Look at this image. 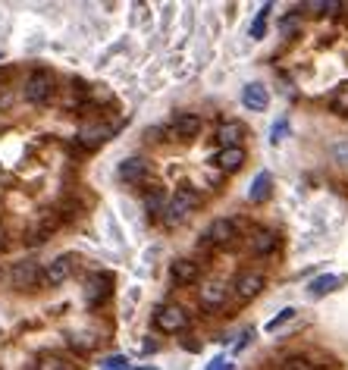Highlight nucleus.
Instances as JSON below:
<instances>
[{
    "instance_id": "nucleus-1",
    "label": "nucleus",
    "mask_w": 348,
    "mask_h": 370,
    "mask_svg": "<svg viewBox=\"0 0 348 370\" xmlns=\"http://www.w3.org/2000/svg\"><path fill=\"white\" fill-rule=\"evenodd\" d=\"M201 207V195L191 188V185H182V188H176V195L170 198V204H166V226H179L182 220H188V213H195Z\"/></svg>"
},
{
    "instance_id": "nucleus-2",
    "label": "nucleus",
    "mask_w": 348,
    "mask_h": 370,
    "mask_svg": "<svg viewBox=\"0 0 348 370\" xmlns=\"http://www.w3.org/2000/svg\"><path fill=\"white\" fill-rule=\"evenodd\" d=\"M154 327H157L160 333H166V336H176V333H182V329L188 327V314H185V308H179V304H164V308H157V314H154Z\"/></svg>"
},
{
    "instance_id": "nucleus-3",
    "label": "nucleus",
    "mask_w": 348,
    "mask_h": 370,
    "mask_svg": "<svg viewBox=\"0 0 348 370\" xmlns=\"http://www.w3.org/2000/svg\"><path fill=\"white\" fill-rule=\"evenodd\" d=\"M54 95V76L48 69H35L26 82V101L28 104H48Z\"/></svg>"
},
{
    "instance_id": "nucleus-4",
    "label": "nucleus",
    "mask_w": 348,
    "mask_h": 370,
    "mask_svg": "<svg viewBox=\"0 0 348 370\" xmlns=\"http://www.w3.org/2000/svg\"><path fill=\"white\" fill-rule=\"evenodd\" d=\"M232 289H235V298H239V302H251V298H258V295L264 292V273H258V270H242V273L235 276V282H232Z\"/></svg>"
},
{
    "instance_id": "nucleus-5",
    "label": "nucleus",
    "mask_w": 348,
    "mask_h": 370,
    "mask_svg": "<svg viewBox=\"0 0 348 370\" xmlns=\"http://www.w3.org/2000/svg\"><path fill=\"white\" fill-rule=\"evenodd\" d=\"M10 282H13V289H35L38 282H41V267L35 261H16L13 267H10Z\"/></svg>"
},
{
    "instance_id": "nucleus-6",
    "label": "nucleus",
    "mask_w": 348,
    "mask_h": 370,
    "mask_svg": "<svg viewBox=\"0 0 348 370\" xmlns=\"http://www.w3.org/2000/svg\"><path fill=\"white\" fill-rule=\"evenodd\" d=\"M110 292H113V276L110 273H91L88 282H85V302H88L91 308L107 302Z\"/></svg>"
},
{
    "instance_id": "nucleus-7",
    "label": "nucleus",
    "mask_w": 348,
    "mask_h": 370,
    "mask_svg": "<svg viewBox=\"0 0 348 370\" xmlns=\"http://www.w3.org/2000/svg\"><path fill=\"white\" fill-rule=\"evenodd\" d=\"M69 273H72V257H69V254H60V257H54V261L44 267L41 280L48 282V286H63V282L69 280Z\"/></svg>"
},
{
    "instance_id": "nucleus-8",
    "label": "nucleus",
    "mask_w": 348,
    "mask_h": 370,
    "mask_svg": "<svg viewBox=\"0 0 348 370\" xmlns=\"http://www.w3.org/2000/svg\"><path fill=\"white\" fill-rule=\"evenodd\" d=\"M198 302H201V308L204 311H220L226 304V286L223 282H217V280L204 282L201 292H198Z\"/></svg>"
},
{
    "instance_id": "nucleus-9",
    "label": "nucleus",
    "mask_w": 348,
    "mask_h": 370,
    "mask_svg": "<svg viewBox=\"0 0 348 370\" xmlns=\"http://www.w3.org/2000/svg\"><path fill=\"white\" fill-rule=\"evenodd\" d=\"M235 223L232 220H226V217H220V220H213L211 226H207V233H204V239L211 242V245H229L232 239H235Z\"/></svg>"
},
{
    "instance_id": "nucleus-10",
    "label": "nucleus",
    "mask_w": 348,
    "mask_h": 370,
    "mask_svg": "<svg viewBox=\"0 0 348 370\" xmlns=\"http://www.w3.org/2000/svg\"><path fill=\"white\" fill-rule=\"evenodd\" d=\"M116 126H107V123H95V126H82V132H79V142L85 144V148H101L107 138H113Z\"/></svg>"
},
{
    "instance_id": "nucleus-11",
    "label": "nucleus",
    "mask_w": 348,
    "mask_h": 370,
    "mask_svg": "<svg viewBox=\"0 0 348 370\" xmlns=\"http://www.w3.org/2000/svg\"><path fill=\"white\" fill-rule=\"evenodd\" d=\"M270 195H273V176L267 170H260L258 176H254L251 188H248V201H251V204H264Z\"/></svg>"
},
{
    "instance_id": "nucleus-12",
    "label": "nucleus",
    "mask_w": 348,
    "mask_h": 370,
    "mask_svg": "<svg viewBox=\"0 0 348 370\" xmlns=\"http://www.w3.org/2000/svg\"><path fill=\"white\" fill-rule=\"evenodd\" d=\"M119 179L129 185H142L144 179H148V164H144L142 157H129L119 164Z\"/></svg>"
},
{
    "instance_id": "nucleus-13",
    "label": "nucleus",
    "mask_w": 348,
    "mask_h": 370,
    "mask_svg": "<svg viewBox=\"0 0 348 370\" xmlns=\"http://www.w3.org/2000/svg\"><path fill=\"white\" fill-rule=\"evenodd\" d=\"M213 164L220 166L223 173H235V170H242L245 166V148H223V151L213 157Z\"/></svg>"
},
{
    "instance_id": "nucleus-14",
    "label": "nucleus",
    "mask_w": 348,
    "mask_h": 370,
    "mask_svg": "<svg viewBox=\"0 0 348 370\" xmlns=\"http://www.w3.org/2000/svg\"><path fill=\"white\" fill-rule=\"evenodd\" d=\"M242 104H245L248 110H267V104H270V91H267L260 82H248L245 91H242Z\"/></svg>"
},
{
    "instance_id": "nucleus-15",
    "label": "nucleus",
    "mask_w": 348,
    "mask_h": 370,
    "mask_svg": "<svg viewBox=\"0 0 348 370\" xmlns=\"http://www.w3.org/2000/svg\"><path fill=\"white\" fill-rule=\"evenodd\" d=\"M170 276H173V282H176V286H191V282H198L201 267L195 261H176L170 267Z\"/></svg>"
},
{
    "instance_id": "nucleus-16",
    "label": "nucleus",
    "mask_w": 348,
    "mask_h": 370,
    "mask_svg": "<svg viewBox=\"0 0 348 370\" xmlns=\"http://www.w3.org/2000/svg\"><path fill=\"white\" fill-rule=\"evenodd\" d=\"M201 132V117H195V113H179L176 119H173V135L176 138H195Z\"/></svg>"
},
{
    "instance_id": "nucleus-17",
    "label": "nucleus",
    "mask_w": 348,
    "mask_h": 370,
    "mask_svg": "<svg viewBox=\"0 0 348 370\" xmlns=\"http://www.w3.org/2000/svg\"><path fill=\"white\" fill-rule=\"evenodd\" d=\"M342 282H345V276H339V273H323V276H317V280L307 286V295H311V298H323V295L336 292Z\"/></svg>"
},
{
    "instance_id": "nucleus-18",
    "label": "nucleus",
    "mask_w": 348,
    "mask_h": 370,
    "mask_svg": "<svg viewBox=\"0 0 348 370\" xmlns=\"http://www.w3.org/2000/svg\"><path fill=\"white\" fill-rule=\"evenodd\" d=\"M276 245H280V235L273 233V229H258V233L251 235V251L254 254H273L276 251Z\"/></svg>"
},
{
    "instance_id": "nucleus-19",
    "label": "nucleus",
    "mask_w": 348,
    "mask_h": 370,
    "mask_svg": "<svg viewBox=\"0 0 348 370\" xmlns=\"http://www.w3.org/2000/svg\"><path fill=\"white\" fill-rule=\"evenodd\" d=\"M217 138L223 142V148H239V142L245 138V126H242L239 119H229V123L220 126Z\"/></svg>"
},
{
    "instance_id": "nucleus-20",
    "label": "nucleus",
    "mask_w": 348,
    "mask_h": 370,
    "mask_svg": "<svg viewBox=\"0 0 348 370\" xmlns=\"http://www.w3.org/2000/svg\"><path fill=\"white\" fill-rule=\"evenodd\" d=\"M329 110L339 117H348V85H339V91L329 97Z\"/></svg>"
},
{
    "instance_id": "nucleus-21",
    "label": "nucleus",
    "mask_w": 348,
    "mask_h": 370,
    "mask_svg": "<svg viewBox=\"0 0 348 370\" xmlns=\"http://www.w3.org/2000/svg\"><path fill=\"white\" fill-rule=\"evenodd\" d=\"M267 16H270V3H264V7H260V13H258V19L251 22V38H254V41H260V38H264V32H267Z\"/></svg>"
},
{
    "instance_id": "nucleus-22",
    "label": "nucleus",
    "mask_w": 348,
    "mask_h": 370,
    "mask_svg": "<svg viewBox=\"0 0 348 370\" xmlns=\"http://www.w3.org/2000/svg\"><path fill=\"white\" fill-rule=\"evenodd\" d=\"M38 370H72V364L57 358V355H44L41 361H38Z\"/></svg>"
},
{
    "instance_id": "nucleus-23",
    "label": "nucleus",
    "mask_w": 348,
    "mask_h": 370,
    "mask_svg": "<svg viewBox=\"0 0 348 370\" xmlns=\"http://www.w3.org/2000/svg\"><path fill=\"white\" fill-rule=\"evenodd\" d=\"M129 364L132 361L126 355H110V358H104L101 361V370H132Z\"/></svg>"
},
{
    "instance_id": "nucleus-24",
    "label": "nucleus",
    "mask_w": 348,
    "mask_h": 370,
    "mask_svg": "<svg viewBox=\"0 0 348 370\" xmlns=\"http://www.w3.org/2000/svg\"><path fill=\"white\" fill-rule=\"evenodd\" d=\"M289 320H295V308H282L280 311V314H276L273 317V320H270V323H267V333H276V329H280L282 327V323H289Z\"/></svg>"
},
{
    "instance_id": "nucleus-25",
    "label": "nucleus",
    "mask_w": 348,
    "mask_h": 370,
    "mask_svg": "<svg viewBox=\"0 0 348 370\" xmlns=\"http://www.w3.org/2000/svg\"><path fill=\"white\" fill-rule=\"evenodd\" d=\"M144 207H148V213H164V211H166L164 192H151L148 198H144Z\"/></svg>"
},
{
    "instance_id": "nucleus-26",
    "label": "nucleus",
    "mask_w": 348,
    "mask_h": 370,
    "mask_svg": "<svg viewBox=\"0 0 348 370\" xmlns=\"http://www.w3.org/2000/svg\"><path fill=\"white\" fill-rule=\"evenodd\" d=\"M286 135H289V119L282 117V119H276V123H273V129H270V142H273V144H280Z\"/></svg>"
},
{
    "instance_id": "nucleus-27",
    "label": "nucleus",
    "mask_w": 348,
    "mask_h": 370,
    "mask_svg": "<svg viewBox=\"0 0 348 370\" xmlns=\"http://www.w3.org/2000/svg\"><path fill=\"white\" fill-rule=\"evenodd\" d=\"M282 370H314V364L304 361V358H289V361L282 364Z\"/></svg>"
},
{
    "instance_id": "nucleus-28",
    "label": "nucleus",
    "mask_w": 348,
    "mask_h": 370,
    "mask_svg": "<svg viewBox=\"0 0 348 370\" xmlns=\"http://www.w3.org/2000/svg\"><path fill=\"white\" fill-rule=\"evenodd\" d=\"M69 342H72V349H82V351L95 349V339H91V336H72Z\"/></svg>"
},
{
    "instance_id": "nucleus-29",
    "label": "nucleus",
    "mask_w": 348,
    "mask_h": 370,
    "mask_svg": "<svg viewBox=\"0 0 348 370\" xmlns=\"http://www.w3.org/2000/svg\"><path fill=\"white\" fill-rule=\"evenodd\" d=\"M207 370H232V361L229 358H213V361L207 364Z\"/></svg>"
},
{
    "instance_id": "nucleus-30",
    "label": "nucleus",
    "mask_w": 348,
    "mask_h": 370,
    "mask_svg": "<svg viewBox=\"0 0 348 370\" xmlns=\"http://www.w3.org/2000/svg\"><path fill=\"white\" fill-rule=\"evenodd\" d=\"M248 339H254V333H251V329H245V333H242V339H235V345H232V349H235V351H242V349H245V345H248Z\"/></svg>"
},
{
    "instance_id": "nucleus-31",
    "label": "nucleus",
    "mask_w": 348,
    "mask_h": 370,
    "mask_svg": "<svg viewBox=\"0 0 348 370\" xmlns=\"http://www.w3.org/2000/svg\"><path fill=\"white\" fill-rule=\"evenodd\" d=\"M295 28H298V22H295V19H282V32H286V35H292Z\"/></svg>"
},
{
    "instance_id": "nucleus-32",
    "label": "nucleus",
    "mask_w": 348,
    "mask_h": 370,
    "mask_svg": "<svg viewBox=\"0 0 348 370\" xmlns=\"http://www.w3.org/2000/svg\"><path fill=\"white\" fill-rule=\"evenodd\" d=\"M0 248H3V233H0Z\"/></svg>"
},
{
    "instance_id": "nucleus-33",
    "label": "nucleus",
    "mask_w": 348,
    "mask_h": 370,
    "mask_svg": "<svg viewBox=\"0 0 348 370\" xmlns=\"http://www.w3.org/2000/svg\"><path fill=\"white\" fill-rule=\"evenodd\" d=\"M138 370H154V367H138Z\"/></svg>"
}]
</instances>
